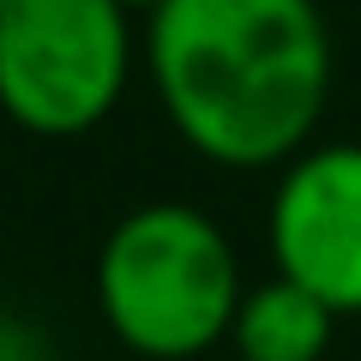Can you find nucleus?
I'll list each match as a JSON object with an SVG mask.
<instances>
[{
	"label": "nucleus",
	"instance_id": "f257e3e1",
	"mask_svg": "<svg viewBox=\"0 0 361 361\" xmlns=\"http://www.w3.org/2000/svg\"><path fill=\"white\" fill-rule=\"evenodd\" d=\"M145 49L163 115L205 163H289L319 127L331 90L319 0H169Z\"/></svg>",
	"mask_w": 361,
	"mask_h": 361
},
{
	"label": "nucleus",
	"instance_id": "f03ea898",
	"mask_svg": "<svg viewBox=\"0 0 361 361\" xmlns=\"http://www.w3.org/2000/svg\"><path fill=\"white\" fill-rule=\"evenodd\" d=\"M97 307L133 355H205L217 337H229L241 307L235 247L193 205H139L103 241Z\"/></svg>",
	"mask_w": 361,
	"mask_h": 361
},
{
	"label": "nucleus",
	"instance_id": "7ed1b4c3",
	"mask_svg": "<svg viewBox=\"0 0 361 361\" xmlns=\"http://www.w3.org/2000/svg\"><path fill=\"white\" fill-rule=\"evenodd\" d=\"M133 73L121 0H6L0 115L37 139H78L115 115Z\"/></svg>",
	"mask_w": 361,
	"mask_h": 361
},
{
	"label": "nucleus",
	"instance_id": "20e7f679",
	"mask_svg": "<svg viewBox=\"0 0 361 361\" xmlns=\"http://www.w3.org/2000/svg\"><path fill=\"white\" fill-rule=\"evenodd\" d=\"M277 277L331 313H361V145L301 151L271 199Z\"/></svg>",
	"mask_w": 361,
	"mask_h": 361
},
{
	"label": "nucleus",
	"instance_id": "39448f33",
	"mask_svg": "<svg viewBox=\"0 0 361 361\" xmlns=\"http://www.w3.org/2000/svg\"><path fill=\"white\" fill-rule=\"evenodd\" d=\"M331 325L337 313L325 301H313L307 289L271 277L259 289H241V307H235V349L241 361H319L331 349Z\"/></svg>",
	"mask_w": 361,
	"mask_h": 361
},
{
	"label": "nucleus",
	"instance_id": "423d86ee",
	"mask_svg": "<svg viewBox=\"0 0 361 361\" xmlns=\"http://www.w3.org/2000/svg\"><path fill=\"white\" fill-rule=\"evenodd\" d=\"M121 6H127V13H133V6H145V13H157V6H169V0H121Z\"/></svg>",
	"mask_w": 361,
	"mask_h": 361
},
{
	"label": "nucleus",
	"instance_id": "0eeeda50",
	"mask_svg": "<svg viewBox=\"0 0 361 361\" xmlns=\"http://www.w3.org/2000/svg\"><path fill=\"white\" fill-rule=\"evenodd\" d=\"M0 6H6V0H0Z\"/></svg>",
	"mask_w": 361,
	"mask_h": 361
}]
</instances>
